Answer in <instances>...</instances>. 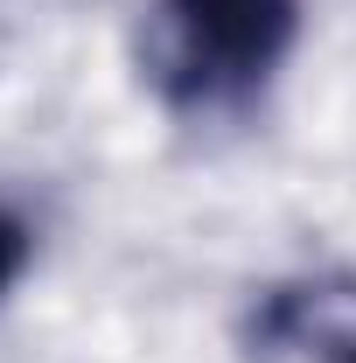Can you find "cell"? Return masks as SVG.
Masks as SVG:
<instances>
[{
  "mask_svg": "<svg viewBox=\"0 0 356 363\" xmlns=\"http://www.w3.org/2000/svg\"><path fill=\"white\" fill-rule=\"evenodd\" d=\"M343 363H356V342H350V357H343Z\"/></svg>",
  "mask_w": 356,
  "mask_h": 363,
  "instance_id": "obj_3",
  "label": "cell"
},
{
  "mask_svg": "<svg viewBox=\"0 0 356 363\" xmlns=\"http://www.w3.org/2000/svg\"><path fill=\"white\" fill-rule=\"evenodd\" d=\"M21 266H28V224L0 210V294L14 286V272H21Z\"/></svg>",
  "mask_w": 356,
  "mask_h": 363,
  "instance_id": "obj_2",
  "label": "cell"
},
{
  "mask_svg": "<svg viewBox=\"0 0 356 363\" xmlns=\"http://www.w3.org/2000/svg\"><path fill=\"white\" fill-rule=\"evenodd\" d=\"M301 28V0H161V63L182 91L259 84Z\"/></svg>",
  "mask_w": 356,
  "mask_h": 363,
  "instance_id": "obj_1",
  "label": "cell"
}]
</instances>
